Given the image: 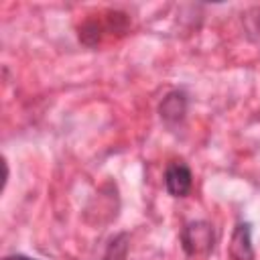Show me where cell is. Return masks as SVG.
Here are the masks:
<instances>
[{
  "mask_svg": "<svg viewBox=\"0 0 260 260\" xmlns=\"http://www.w3.org/2000/svg\"><path fill=\"white\" fill-rule=\"evenodd\" d=\"M2 260H37V258H30V256H24V254H10V256H4Z\"/></svg>",
  "mask_w": 260,
  "mask_h": 260,
  "instance_id": "6",
  "label": "cell"
},
{
  "mask_svg": "<svg viewBox=\"0 0 260 260\" xmlns=\"http://www.w3.org/2000/svg\"><path fill=\"white\" fill-rule=\"evenodd\" d=\"M232 260H254V246H252V225L248 221H238L232 240L228 246Z\"/></svg>",
  "mask_w": 260,
  "mask_h": 260,
  "instance_id": "3",
  "label": "cell"
},
{
  "mask_svg": "<svg viewBox=\"0 0 260 260\" xmlns=\"http://www.w3.org/2000/svg\"><path fill=\"white\" fill-rule=\"evenodd\" d=\"M165 187L171 197H187L193 187V173L185 162H171L165 169Z\"/></svg>",
  "mask_w": 260,
  "mask_h": 260,
  "instance_id": "2",
  "label": "cell"
},
{
  "mask_svg": "<svg viewBox=\"0 0 260 260\" xmlns=\"http://www.w3.org/2000/svg\"><path fill=\"white\" fill-rule=\"evenodd\" d=\"M215 230L213 223L205 219L187 221L181 230V248L187 256H207L215 248Z\"/></svg>",
  "mask_w": 260,
  "mask_h": 260,
  "instance_id": "1",
  "label": "cell"
},
{
  "mask_svg": "<svg viewBox=\"0 0 260 260\" xmlns=\"http://www.w3.org/2000/svg\"><path fill=\"white\" fill-rule=\"evenodd\" d=\"M258 30H260V18H258Z\"/></svg>",
  "mask_w": 260,
  "mask_h": 260,
  "instance_id": "7",
  "label": "cell"
},
{
  "mask_svg": "<svg viewBox=\"0 0 260 260\" xmlns=\"http://www.w3.org/2000/svg\"><path fill=\"white\" fill-rule=\"evenodd\" d=\"M158 114L169 126H175V124L183 122L185 114H187V95H185V91H181V89L169 91L162 98L160 106H158Z\"/></svg>",
  "mask_w": 260,
  "mask_h": 260,
  "instance_id": "4",
  "label": "cell"
},
{
  "mask_svg": "<svg viewBox=\"0 0 260 260\" xmlns=\"http://www.w3.org/2000/svg\"><path fill=\"white\" fill-rule=\"evenodd\" d=\"M126 254H128V234H120L108 244V250L102 260H124Z\"/></svg>",
  "mask_w": 260,
  "mask_h": 260,
  "instance_id": "5",
  "label": "cell"
}]
</instances>
